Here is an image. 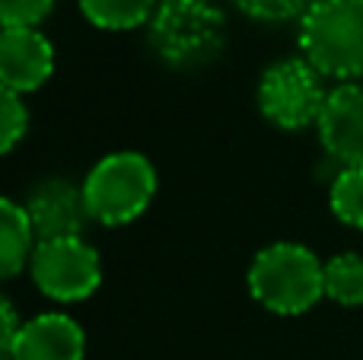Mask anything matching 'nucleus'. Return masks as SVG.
<instances>
[{
  "label": "nucleus",
  "mask_w": 363,
  "mask_h": 360,
  "mask_svg": "<svg viewBox=\"0 0 363 360\" xmlns=\"http://www.w3.org/2000/svg\"><path fill=\"white\" fill-rule=\"evenodd\" d=\"M26 210H29L38 242L83 236V227L89 220L83 189H77L67 179H45L42 185H35L26 201Z\"/></svg>",
  "instance_id": "1a4fd4ad"
},
{
  "label": "nucleus",
  "mask_w": 363,
  "mask_h": 360,
  "mask_svg": "<svg viewBox=\"0 0 363 360\" xmlns=\"http://www.w3.org/2000/svg\"><path fill=\"white\" fill-rule=\"evenodd\" d=\"M55 4L57 0H0V23L4 29H38Z\"/></svg>",
  "instance_id": "f3484780"
},
{
  "label": "nucleus",
  "mask_w": 363,
  "mask_h": 360,
  "mask_svg": "<svg viewBox=\"0 0 363 360\" xmlns=\"http://www.w3.org/2000/svg\"><path fill=\"white\" fill-rule=\"evenodd\" d=\"M83 204L93 223L125 227L150 208L157 195V169L138 150L102 157L83 179Z\"/></svg>",
  "instance_id": "20e7f679"
},
{
  "label": "nucleus",
  "mask_w": 363,
  "mask_h": 360,
  "mask_svg": "<svg viewBox=\"0 0 363 360\" xmlns=\"http://www.w3.org/2000/svg\"><path fill=\"white\" fill-rule=\"evenodd\" d=\"M325 297L338 306H363V255L341 252L325 261Z\"/></svg>",
  "instance_id": "ddd939ff"
},
{
  "label": "nucleus",
  "mask_w": 363,
  "mask_h": 360,
  "mask_svg": "<svg viewBox=\"0 0 363 360\" xmlns=\"http://www.w3.org/2000/svg\"><path fill=\"white\" fill-rule=\"evenodd\" d=\"M86 335L67 313H38L23 322L6 360H83Z\"/></svg>",
  "instance_id": "9d476101"
},
{
  "label": "nucleus",
  "mask_w": 363,
  "mask_h": 360,
  "mask_svg": "<svg viewBox=\"0 0 363 360\" xmlns=\"http://www.w3.org/2000/svg\"><path fill=\"white\" fill-rule=\"evenodd\" d=\"M300 51L322 77H363V0H313L300 16Z\"/></svg>",
  "instance_id": "7ed1b4c3"
},
{
  "label": "nucleus",
  "mask_w": 363,
  "mask_h": 360,
  "mask_svg": "<svg viewBox=\"0 0 363 360\" xmlns=\"http://www.w3.org/2000/svg\"><path fill=\"white\" fill-rule=\"evenodd\" d=\"M26 131H29V112H26L23 96L4 89L0 96V150L13 153V147L26 137Z\"/></svg>",
  "instance_id": "2eb2a0df"
},
{
  "label": "nucleus",
  "mask_w": 363,
  "mask_h": 360,
  "mask_svg": "<svg viewBox=\"0 0 363 360\" xmlns=\"http://www.w3.org/2000/svg\"><path fill=\"white\" fill-rule=\"evenodd\" d=\"M32 284L55 303L89 300L102 284L99 252L83 236L74 240H45L35 246L29 261Z\"/></svg>",
  "instance_id": "423d86ee"
},
{
  "label": "nucleus",
  "mask_w": 363,
  "mask_h": 360,
  "mask_svg": "<svg viewBox=\"0 0 363 360\" xmlns=\"http://www.w3.org/2000/svg\"><path fill=\"white\" fill-rule=\"evenodd\" d=\"M332 214L354 230H363V166H345L328 191Z\"/></svg>",
  "instance_id": "4468645a"
},
{
  "label": "nucleus",
  "mask_w": 363,
  "mask_h": 360,
  "mask_svg": "<svg viewBox=\"0 0 363 360\" xmlns=\"http://www.w3.org/2000/svg\"><path fill=\"white\" fill-rule=\"evenodd\" d=\"M233 4L239 6V13L258 23H287V19L303 16L313 6V0H233Z\"/></svg>",
  "instance_id": "dca6fc26"
},
{
  "label": "nucleus",
  "mask_w": 363,
  "mask_h": 360,
  "mask_svg": "<svg viewBox=\"0 0 363 360\" xmlns=\"http://www.w3.org/2000/svg\"><path fill=\"white\" fill-rule=\"evenodd\" d=\"M55 74V45L38 29L0 32V80L16 96L35 93Z\"/></svg>",
  "instance_id": "0eeeda50"
},
{
  "label": "nucleus",
  "mask_w": 363,
  "mask_h": 360,
  "mask_svg": "<svg viewBox=\"0 0 363 360\" xmlns=\"http://www.w3.org/2000/svg\"><path fill=\"white\" fill-rule=\"evenodd\" d=\"M160 0H80V13L106 32H128L147 26Z\"/></svg>",
  "instance_id": "f8f14e48"
},
{
  "label": "nucleus",
  "mask_w": 363,
  "mask_h": 360,
  "mask_svg": "<svg viewBox=\"0 0 363 360\" xmlns=\"http://www.w3.org/2000/svg\"><path fill=\"white\" fill-rule=\"evenodd\" d=\"M147 38L166 67L194 70L223 51L226 19L211 0H160L147 23Z\"/></svg>",
  "instance_id": "f03ea898"
},
{
  "label": "nucleus",
  "mask_w": 363,
  "mask_h": 360,
  "mask_svg": "<svg viewBox=\"0 0 363 360\" xmlns=\"http://www.w3.org/2000/svg\"><path fill=\"white\" fill-rule=\"evenodd\" d=\"M325 83L306 57L274 61L258 80V108L281 131H303L319 125L325 108Z\"/></svg>",
  "instance_id": "39448f33"
},
{
  "label": "nucleus",
  "mask_w": 363,
  "mask_h": 360,
  "mask_svg": "<svg viewBox=\"0 0 363 360\" xmlns=\"http://www.w3.org/2000/svg\"><path fill=\"white\" fill-rule=\"evenodd\" d=\"M319 140L332 159L363 166V83H341L328 93L319 118Z\"/></svg>",
  "instance_id": "6e6552de"
},
{
  "label": "nucleus",
  "mask_w": 363,
  "mask_h": 360,
  "mask_svg": "<svg viewBox=\"0 0 363 360\" xmlns=\"http://www.w3.org/2000/svg\"><path fill=\"white\" fill-rule=\"evenodd\" d=\"M249 293L277 316L309 313L325 297V265L300 242H271L249 265Z\"/></svg>",
  "instance_id": "f257e3e1"
},
{
  "label": "nucleus",
  "mask_w": 363,
  "mask_h": 360,
  "mask_svg": "<svg viewBox=\"0 0 363 360\" xmlns=\"http://www.w3.org/2000/svg\"><path fill=\"white\" fill-rule=\"evenodd\" d=\"M35 246L38 236L29 220L26 204L4 198L0 201V274H4V281H13L29 265Z\"/></svg>",
  "instance_id": "9b49d317"
}]
</instances>
